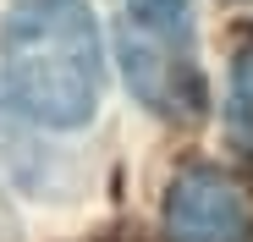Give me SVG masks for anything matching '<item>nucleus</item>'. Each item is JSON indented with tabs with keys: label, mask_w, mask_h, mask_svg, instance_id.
<instances>
[{
	"label": "nucleus",
	"mask_w": 253,
	"mask_h": 242,
	"mask_svg": "<svg viewBox=\"0 0 253 242\" xmlns=\"http://www.w3.org/2000/svg\"><path fill=\"white\" fill-rule=\"evenodd\" d=\"M253 209L242 187L215 165H182L165 187V237L171 242H248Z\"/></svg>",
	"instance_id": "obj_3"
},
{
	"label": "nucleus",
	"mask_w": 253,
	"mask_h": 242,
	"mask_svg": "<svg viewBox=\"0 0 253 242\" xmlns=\"http://www.w3.org/2000/svg\"><path fill=\"white\" fill-rule=\"evenodd\" d=\"M121 66H126V83H132V94L171 116V121H193L204 110V83H198V66L182 44V28H149V22H126L121 39Z\"/></svg>",
	"instance_id": "obj_2"
},
{
	"label": "nucleus",
	"mask_w": 253,
	"mask_h": 242,
	"mask_svg": "<svg viewBox=\"0 0 253 242\" xmlns=\"http://www.w3.org/2000/svg\"><path fill=\"white\" fill-rule=\"evenodd\" d=\"M132 22H149V28H182L187 17V0H126Z\"/></svg>",
	"instance_id": "obj_5"
},
{
	"label": "nucleus",
	"mask_w": 253,
	"mask_h": 242,
	"mask_svg": "<svg viewBox=\"0 0 253 242\" xmlns=\"http://www.w3.org/2000/svg\"><path fill=\"white\" fill-rule=\"evenodd\" d=\"M11 99L44 127H83L105 88V55L88 0H17L0 22Z\"/></svg>",
	"instance_id": "obj_1"
},
{
	"label": "nucleus",
	"mask_w": 253,
	"mask_h": 242,
	"mask_svg": "<svg viewBox=\"0 0 253 242\" xmlns=\"http://www.w3.org/2000/svg\"><path fill=\"white\" fill-rule=\"evenodd\" d=\"M226 116H231L237 143L253 149V44L237 50V61H231V99H226Z\"/></svg>",
	"instance_id": "obj_4"
}]
</instances>
